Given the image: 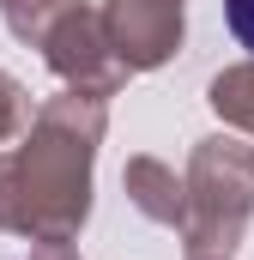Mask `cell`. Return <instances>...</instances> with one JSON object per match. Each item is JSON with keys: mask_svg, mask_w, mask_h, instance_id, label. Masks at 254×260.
<instances>
[{"mask_svg": "<svg viewBox=\"0 0 254 260\" xmlns=\"http://www.w3.org/2000/svg\"><path fill=\"white\" fill-rule=\"evenodd\" d=\"M109 127V103L91 91H55L24 139L0 151V236H79L91 218V170Z\"/></svg>", "mask_w": 254, "mask_h": 260, "instance_id": "cell-1", "label": "cell"}, {"mask_svg": "<svg viewBox=\"0 0 254 260\" xmlns=\"http://www.w3.org/2000/svg\"><path fill=\"white\" fill-rule=\"evenodd\" d=\"M188 218H182V248L188 254H236V242L254 224V139L248 133H206L194 139L188 170Z\"/></svg>", "mask_w": 254, "mask_h": 260, "instance_id": "cell-2", "label": "cell"}, {"mask_svg": "<svg viewBox=\"0 0 254 260\" xmlns=\"http://www.w3.org/2000/svg\"><path fill=\"white\" fill-rule=\"evenodd\" d=\"M37 49H43V61H49V73H55L61 85L91 91V97H103V103L133 79V73L115 61V49H109V37H103V12H97L91 0H67L61 12L49 18V30L37 37Z\"/></svg>", "mask_w": 254, "mask_h": 260, "instance_id": "cell-3", "label": "cell"}, {"mask_svg": "<svg viewBox=\"0 0 254 260\" xmlns=\"http://www.w3.org/2000/svg\"><path fill=\"white\" fill-rule=\"evenodd\" d=\"M103 37L127 73H157L182 55L188 12L182 0H103Z\"/></svg>", "mask_w": 254, "mask_h": 260, "instance_id": "cell-4", "label": "cell"}, {"mask_svg": "<svg viewBox=\"0 0 254 260\" xmlns=\"http://www.w3.org/2000/svg\"><path fill=\"white\" fill-rule=\"evenodd\" d=\"M121 194L133 200L139 218H151L164 230H182V218H188V188H182V176L164 157H145V151L127 157L121 164Z\"/></svg>", "mask_w": 254, "mask_h": 260, "instance_id": "cell-5", "label": "cell"}, {"mask_svg": "<svg viewBox=\"0 0 254 260\" xmlns=\"http://www.w3.org/2000/svg\"><path fill=\"white\" fill-rule=\"evenodd\" d=\"M206 103H212V115H218L230 133H248L254 139V61L224 67V73L206 85Z\"/></svg>", "mask_w": 254, "mask_h": 260, "instance_id": "cell-6", "label": "cell"}, {"mask_svg": "<svg viewBox=\"0 0 254 260\" xmlns=\"http://www.w3.org/2000/svg\"><path fill=\"white\" fill-rule=\"evenodd\" d=\"M61 6L67 0H0V18H6V30H12L18 43H37Z\"/></svg>", "mask_w": 254, "mask_h": 260, "instance_id": "cell-7", "label": "cell"}, {"mask_svg": "<svg viewBox=\"0 0 254 260\" xmlns=\"http://www.w3.org/2000/svg\"><path fill=\"white\" fill-rule=\"evenodd\" d=\"M24 121H30V97H24V85L12 73H0V139L24 133Z\"/></svg>", "mask_w": 254, "mask_h": 260, "instance_id": "cell-8", "label": "cell"}, {"mask_svg": "<svg viewBox=\"0 0 254 260\" xmlns=\"http://www.w3.org/2000/svg\"><path fill=\"white\" fill-rule=\"evenodd\" d=\"M224 24H230V37L254 55V0H224Z\"/></svg>", "mask_w": 254, "mask_h": 260, "instance_id": "cell-9", "label": "cell"}, {"mask_svg": "<svg viewBox=\"0 0 254 260\" xmlns=\"http://www.w3.org/2000/svg\"><path fill=\"white\" fill-rule=\"evenodd\" d=\"M18 260H85V254L73 248V236H37Z\"/></svg>", "mask_w": 254, "mask_h": 260, "instance_id": "cell-10", "label": "cell"}, {"mask_svg": "<svg viewBox=\"0 0 254 260\" xmlns=\"http://www.w3.org/2000/svg\"><path fill=\"white\" fill-rule=\"evenodd\" d=\"M188 260H230V254H188Z\"/></svg>", "mask_w": 254, "mask_h": 260, "instance_id": "cell-11", "label": "cell"}]
</instances>
